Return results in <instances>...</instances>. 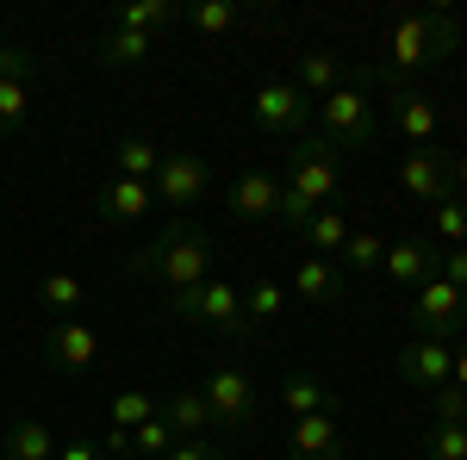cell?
Returning <instances> with one entry per match:
<instances>
[{
    "mask_svg": "<svg viewBox=\"0 0 467 460\" xmlns=\"http://www.w3.org/2000/svg\"><path fill=\"white\" fill-rule=\"evenodd\" d=\"M169 448H175V429L162 424V411H156L150 424H138V429H131V455H138V460H162Z\"/></svg>",
    "mask_w": 467,
    "mask_h": 460,
    "instance_id": "d6a6232c",
    "label": "cell"
},
{
    "mask_svg": "<svg viewBox=\"0 0 467 460\" xmlns=\"http://www.w3.org/2000/svg\"><path fill=\"white\" fill-rule=\"evenodd\" d=\"M287 299H306V305L343 299V268L324 261V255H299V261H293V281H287Z\"/></svg>",
    "mask_w": 467,
    "mask_h": 460,
    "instance_id": "ac0fdd59",
    "label": "cell"
},
{
    "mask_svg": "<svg viewBox=\"0 0 467 460\" xmlns=\"http://www.w3.org/2000/svg\"><path fill=\"white\" fill-rule=\"evenodd\" d=\"M138 281H156L169 299H181V292H193V286L213 281V237L200 230V224H187V218H175L169 230H156L144 249H131V261H125Z\"/></svg>",
    "mask_w": 467,
    "mask_h": 460,
    "instance_id": "6da1fadb",
    "label": "cell"
},
{
    "mask_svg": "<svg viewBox=\"0 0 467 460\" xmlns=\"http://www.w3.org/2000/svg\"><path fill=\"white\" fill-rule=\"evenodd\" d=\"M181 26H193L200 37H224L237 26V6L231 0H193V6H181Z\"/></svg>",
    "mask_w": 467,
    "mask_h": 460,
    "instance_id": "f1b7e54d",
    "label": "cell"
},
{
    "mask_svg": "<svg viewBox=\"0 0 467 460\" xmlns=\"http://www.w3.org/2000/svg\"><path fill=\"white\" fill-rule=\"evenodd\" d=\"M411 323H418V336H436V342H462L467 336V292L462 286H449L442 274L418 286V299H411Z\"/></svg>",
    "mask_w": 467,
    "mask_h": 460,
    "instance_id": "52a82bcc",
    "label": "cell"
},
{
    "mask_svg": "<svg viewBox=\"0 0 467 460\" xmlns=\"http://www.w3.org/2000/svg\"><path fill=\"white\" fill-rule=\"evenodd\" d=\"M462 424H467V417H462Z\"/></svg>",
    "mask_w": 467,
    "mask_h": 460,
    "instance_id": "f6af8a7d",
    "label": "cell"
},
{
    "mask_svg": "<svg viewBox=\"0 0 467 460\" xmlns=\"http://www.w3.org/2000/svg\"><path fill=\"white\" fill-rule=\"evenodd\" d=\"M44 361H50V373H63V380L88 373V367L100 361V330L81 323V318L50 323V336H44Z\"/></svg>",
    "mask_w": 467,
    "mask_h": 460,
    "instance_id": "30bf717a",
    "label": "cell"
},
{
    "mask_svg": "<svg viewBox=\"0 0 467 460\" xmlns=\"http://www.w3.org/2000/svg\"><path fill=\"white\" fill-rule=\"evenodd\" d=\"M287 81L312 100V107H318L324 94H337V87H343V56H337V50H299V69H293Z\"/></svg>",
    "mask_w": 467,
    "mask_h": 460,
    "instance_id": "d6986e66",
    "label": "cell"
},
{
    "mask_svg": "<svg viewBox=\"0 0 467 460\" xmlns=\"http://www.w3.org/2000/svg\"><path fill=\"white\" fill-rule=\"evenodd\" d=\"M250 118H255V131H268V138H306L312 100H306L293 81H262L250 94Z\"/></svg>",
    "mask_w": 467,
    "mask_h": 460,
    "instance_id": "ba28073f",
    "label": "cell"
},
{
    "mask_svg": "<svg viewBox=\"0 0 467 460\" xmlns=\"http://www.w3.org/2000/svg\"><path fill=\"white\" fill-rule=\"evenodd\" d=\"M431 417H436V424H462V417H467V392L462 386L431 392Z\"/></svg>",
    "mask_w": 467,
    "mask_h": 460,
    "instance_id": "8d00e7d4",
    "label": "cell"
},
{
    "mask_svg": "<svg viewBox=\"0 0 467 460\" xmlns=\"http://www.w3.org/2000/svg\"><path fill=\"white\" fill-rule=\"evenodd\" d=\"M57 460H100V448H94V442H81V435H75V442H63V448H57Z\"/></svg>",
    "mask_w": 467,
    "mask_h": 460,
    "instance_id": "ab89813d",
    "label": "cell"
},
{
    "mask_svg": "<svg viewBox=\"0 0 467 460\" xmlns=\"http://www.w3.org/2000/svg\"><path fill=\"white\" fill-rule=\"evenodd\" d=\"M32 75H37V56L19 37H0V81H26L32 87Z\"/></svg>",
    "mask_w": 467,
    "mask_h": 460,
    "instance_id": "e575fe53",
    "label": "cell"
},
{
    "mask_svg": "<svg viewBox=\"0 0 467 460\" xmlns=\"http://www.w3.org/2000/svg\"><path fill=\"white\" fill-rule=\"evenodd\" d=\"M150 206H156L150 180H125V175H112L107 187H100V224H107V230H125V224L150 218Z\"/></svg>",
    "mask_w": 467,
    "mask_h": 460,
    "instance_id": "2e32d148",
    "label": "cell"
},
{
    "mask_svg": "<svg viewBox=\"0 0 467 460\" xmlns=\"http://www.w3.org/2000/svg\"><path fill=\"white\" fill-rule=\"evenodd\" d=\"M380 255H387V243H380L374 230H349V243H343V268H349V274H374Z\"/></svg>",
    "mask_w": 467,
    "mask_h": 460,
    "instance_id": "1f68e13d",
    "label": "cell"
},
{
    "mask_svg": "<svg viewBox=\"0 0 467 460\" xmlns=\"http://www.w3.org/2000/svg\"><path fill=\"white\" fill-rule=\"evenodd\" d=\"M281 411H287V417L330 411V392H324V380H318V373H287V380H281Z\"/></svg>",
    "mask_w": 467,
    "mask_h": 460,
    "instance_id": "cb8c5ba5",
    "label": "cell"
},
{
    "mask_svg": "<svg viewBox=\"0 0 467 460\" xmlns=\"http://www.w3.org/2000/svg\"><path fill=\"white\" fill-rule=\"evenodd\" d=\"M436 237L449 249H467V199H442L436 206Z\"/></svg>",
    "mask_w": 467,
    "mask_h": 460,
    "instance_id": "d590c367",
    "label": "cell"
},
{
    "mask_svg": "<svg viewBox=\"0 0 467 460\" xmlns=\"http://www.w3.org/2000/svg\"><path fill=\"white\" fill-rule=\"evenodd\" d=\"M462 50V19L449 6H431V13H405L393 32H387V56H380V75L393 87H411V75L431 69V63H449Z\"/></svg>",
    "mask_w": 467,
    "mask_h": 460,
    "instance_id": "7a4b0ae2",
    "label": "cell"
},
{
    "mask_svg": "<svg viewBox=\"0 0 467 460\" xmlns=\"http://www.w3.org/2000/svg\"><path fill=\"white\" fill-rule=\"evenodd\" d=\"M436 274H442L449 286H462V292H467V249H442V261H436Z\"/></svg>",
    "mask_w": 467,
    "mask_h": 460,
    "instance_id": "f35d334b",
    "label": "cell"
},
{
    "mask_svg": "<svg viewBox=\"0 0 467 460\" xmlns=\"http://www.w3.org/2000/svg\"><path fill=\"white\" fill-rule=\"evenodd\" d=\"M449 175H455V199H467V149L449 162Z\"/></svg>",
    "mask_w": 467,
    "mask_h": 460,
    "instance_id": "b9f144b4",
    "label": "cell"
},
{
    "mask_svg": "<svg viewBox=\"0 0 467 460\" xmlns=\"http://www.w3.org/2000/svg\"><path fill=\"white\" fill-rule=\"evenodd\" d=\"M57 435H50V424H37V417H19V424L0 435V460H57Z\"/></svg>",
    "mask_w": 467,
    "mask_h": 460,
    "instance_id": "44dd1931",
    "label": "cell"
},
{
    "mask_svg": "<svg viewBox=\"0 0 467 460\" xmlns=\"http://www.w3.org/2000/svg\"><path fill=\"white\" fill-rule=\"evenodd\" d=\"M436 261H442V249L431 243V237H399V243H387V255H380V274L393 286H418L436 274Z\"/></svg>",
    "mask_w": 467,
    "mask_h": 460,
    "instance_id": "5bb4252c",
    "label": "cell"
},
{
    "mask_svg": "<svg viewBox=\"0 0 467 460\" xmlns=\"http://www.w3.org/2000/svg\"><path fill=\"white\" fill-rule=\"evenodd\" d=\"M343 411H312V417H293L287 429V460H343Z\"/></svg>",
    "mask_w": 467,
    "mask_h": 460,
    "instance_id": "7c38bea8",
    "label": "cell"
},
{
    "mask_svg": "<svg viewBox=\"0 0 467 460\" xmlns=\"http://www.w3.org/2000/svg\"><path fill=\"white\" fill-rule=\"evenodd\" d=\"M343 243H349V218L337 212V206H324V212H312L306 224H299V249H312V255H343Z\"/></svg>",
    "mask_w": 467,
    "mask_h": 460,
    "instance_id": "603a6c76",
    "label": "cell"
},
{
    "mask_svg": "<svg viewBox=\"0 0 467 460\" xmlns=\"http://www.w3.org/2000/svg\"><path fill=\"white\" fill-rule=\"evenodd\" d=\"M150 193H156V206H169V212H193V206L213 193V169H206L193 149H162Z\"/></svg>",
    "mask_w": 467,
    "mask_h": 460,
    "instance_id": "8992f818",
    "label": "cell"
},
{
    "mask_svg": "<svg viewBox=\"0 0 467 460\" xmlns=\"http://www.w3.org/2000/svg\"><path fill=\"white\" fill-rule=\"evenodd\" d=\"M449 386H462V392H467V336L455 342V373H449Z\"/></svg>",
    "mask_w": 467,
    "mask_h": 460,
    "instance_id": "60d3db41",
    "label": "cell"
},
{
    "mask_svg": "<svg viewBox=\"0 0 467 460\" xmlns=\"http://www.w3.org/2000/svg\"><path fill=\"white\" fill-rule=\"evenodd\" d=\"M156 404H162V398H150V392H138V386L112 392V429H138V424H150V417H156Z\"/></svg>",
    "mask_w": 467,
    "mask_h": 460,
    "instance_id": "4dcf8cb0",
    "label": "cell"
},
{
    "mask_svg": "<svg viewBox=\"0 0 467 460\" xmlns=\"http://www.w3.org/2000/svg\"><path fill=\"white\" fill-rule=\"evenodd\" d=\"M231 218H250V224H262V218H281V175H262V169H250L244 180H231Z\"/></svg>",
    "mask_w": 467,
    "mask_h": 460,
    "instance_id": "e0dca14e",
    "label": "cell"
},
{
    "mask_svg": "<svg viewBox=\"0 0 467 460\" xmlns=\"http://www.w3.org/2000/svg\"><path fill=\"white\" fill-rule=\"evenodd\" d=\"M150 50H156V37H144V32H125V26H107V32H100V63H112V69L144 63Z\"/></svg>",
    "mask_w": 467,
    "mask_h": 460,
    "instance_id": "d4e9b609",
    "label": "cell"
},
{
    "mask_svg": "<svg viewBox=\"0 0 467 460\" xmlns=\"http://www.w3.org/2000/svg\"><path fill=\"white\" fill-rule=\"evenodd\" d=\"M462 100H467V75H462Z\"/></svg>",
    "mask_w": 467,
    "mask_h": 460,
    "instance_id": "ee69618b",
    "label": "cell"
},
{
    "mask_svg": "<svg viewBox=\"0 0 467 460\" xmlns=\"http://www.w3.org/2000/svg\"><path fill=\"white\" fill-rule=\"evenodd\" d=\"M162 460H224V448H218V442H206V435H193V442H175Z\"/></svg>",
    "mask_w": 467,
    "mask_h": 460,
    "instance_id": "74e56055",
    "label": "cell"
},
{
    "mask_svg": "<svg viewBox=\"0 0 467 460\" xmlns=\"http://www.w3.org/2000/svg\"><path fill=\"white\" fill-rule=\"evenodd\" d=\"M81 299H88V281L81 274H69V268H50L44 281H37V305L50 312V323H63L81 312Z\"/></svg>",
    "mask_w": 467,
    "mask_h": 460,
    "instance_id": "7402d4cb",
    "label": "cell"
},
{
    "mask_svg": "<svg viewBox=\"0 0 467 460\" xmlns=\"http://www.w3.org/2000/svg\"><path fill=\"white\" fill-rule=\"evenodd\" d=\"M206 404H213V424L231 429V435H244V429L255 424V380L250 367H237V361H224V367H213V380H206Z\"/></svg>",
    "mask_w": 467,
    "mask_h": 460,
    "instance_id": "9c48e42d",
    "label": "cell"
},
{
    "mask_svg": "<svg viewBox=\"0 0 467 460\" xmlns=\"http://www.w3.org/2000/svg\"><path fill=\"white\" fill-rule=\"evenodd\" d=\"M281 312H287V286H281V281H255L250 292H244V323H250V330L275 323Z\"/></svg>",
    "mask_w": 467,
    "mask_h": 460,
    "instance_id": "83f0119b",
    "label": "cell"
},
{
    "mask_svg": "<svg viewBox=\"0 0 467 460\" xmlns=\"http://www.w3.org/2000/svg\"><path fill=\"white\" fill-rule=\"evenodd\" d=\"M424 460H467V424H431Z\"/></svg>",
    "mask_w": 467,
    "mask_h": 460,
    "instance_id": "836d02e7",
    "label": "cell"
},
{
    "mask_svg": "<svg viewBox=\"0 0 467 460\" xmlns=\"http://www.w3.org/2000/svg\"><path fill=\"white\" fill-rule=\"evenodd\" d=\"M399 193H411V199H424V206H442V199H455L449 156H442V149H411V156L399 162Z\"/></svg>",
    "mask_w": 467,
    "mask_h": 460,
    "instance_id": "4fadbf2b",
    "label": "cell"
},
{
    "mask_svg": "<svg viewBox=\"0 0 467 460\" xmlns=\"http://www.w3.org/2000/svg\"><path fill=\"white\" fill-rule=\"evenodd\" d=\"M156 162H162V149L150 138H119L112 143V169L125 180H156Z\"/></svg>",
    "mask_w": 467,
    "mask_h": 460,
    "instance_id": "484cf974",
    "label": "cell"
},
{
    "mask_svg": "<svg viewBox=\"0 0 467 460\" xmlns=\"http://www.w3.org/2000/svg\"><path fill=\"white\" fill-rule=\"evenodd\" d=\"M449 373H455V342H436V336L399 342V380L411 392H442Z\"/></svg>",
    "mask_w": 467,
    "mask_h": 460,
    "instance_id": "8fae6325",
    "label": "cell"
},
{
    "mask_svg": "<svg viewBox=\"0 0 467 460\" xmlns=\"http://www.w3.org/2000/svg\"><path fill=\"white\" fill-rule=\"evenodd\" d=\"M107 455H131V429H107Z\"/></svg>",
    "mask_w": 467,
    "mask_h": 460,
    "instance_id": "7bdbcfd3",
    "label": "cell"
},
{
    "mask_svg": "<svg viewBox=\"0 0 467 460\" xmlns=\"http://www.w3.org/2000/svg\"><path fill=\"white\" fill-rule=\"evenodd\" d=\"M156 411H162V424L175 429V442H193V435L213 429V404H206V392H169Z\"/></svg>",
    "mask_w": 467,
    "mask_h": 460,
    "instance_id": "ffe728a7",
    "label": "cell"
},
{
    "mask_svg": "<svg viewBox=\"0 0 467 460\" xmlns=\"http://www.w3.org/2000/svg\"><path fill=\"white\" fill-rule=\"evenodd\" d=\"M175 19H181V6H175V0H131V6H125V13H119L112 26H125V32H144V37H156L162 26H175Z\"/></svg>",
    "mask_w": 467,
    "mask_h": 460,
    "instance_id": "4316f807",
    "label": "cell"
},
{
    "mask_svg": "<svg viewBox=\"0 0 467 460\" xmlns=\"http://www.w3.org/2000/svg\"><path fill=\"white\" fill-rule=\"evenodd\" d=\"M32 125V87L26 81H0V143L19 138Z\"/></svg>",
    "mask_w": 467,
    "mask_h": 460,
    "instance_id": "f546056e",
    "label": "cell"
},
{
    "mask_svg": "<svg viewBox=\"0 0 467 460\" xmlns=\"http://www.w3.org/2000/svg\"><path fill=\"white\" fill-rule=\"evenodd\" d=\"M312 118H318V138L330 149H368V143L380 138V112H374L361 81H343L337 94H324L318 107H312Z\"/></svg>",
    "mask_w": 467,
    "mask_h": 460,
    "instance_id": "277c9868",
    "label": "cell"
},
{
    "mask_svg": "<svg viewBox=\"0 0 467 460\" xmlns=\"http://www.w3.org/2000/svg\"><path fill=\"white\" fill-rule=\"evenodd\" d=\"M387 112H393V131L411 143V149H431V143H436V125H442V118H436L431 94H418V87H393Z\"/></svg>",
    "mask_w": 467,
    "mask_h": 460,
    "instance_id": "9a60e30c",
    "label": "cell"
},
{
    "mask_svg": "<svg viewBox=\"0 0 467 460\" xmlns=\"http://www.w3.org/2000/svg\"><path fill=\"white\" fill-rule=\"evenodd\" d=\"M337 193H343V169H337V149L318 138V131H306V138H293L287 149V175H281V224H306L312 212L324 206H337Z\"/></svg>",
    "mask_w": 467,
    "mask_h": 460,
    "instance_id": "3957f363",
    "label": "cell"
},
{
    "mask_svg": "<svg viewBox=\"0 0 467 460\" xmlns=\"http://www.w3.org/2000/svg\"><path fill=\"white\" fill-rule=\"evenodd\" d=\"M169 312L187 323H206V330H218L224 342H250V323H244V292L231 281H206L193 286V292H181V299H169Z\"/></svg>",
    "mask_w": 467,
    "mask_h": 460,
    "instance_id": "5b68a950",
    "label": "cell"
}]
</instances>
